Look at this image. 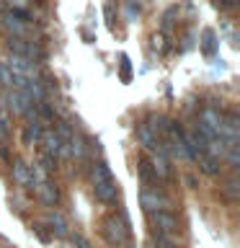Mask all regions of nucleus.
<instances>
[{"mask_svg": "<svg viewBox=\"0 0 240 248\" xmlns=\"http://www.w3.org/2000/svg\"><path fill=\"white\" fill-rule=\"evenodd\" d=\"M104 235L108 243H114V246H124L129 240V220H127V215L119 212V215H111V217H106L104 220Z\"/></svg>", "mask_w": 240, "mask_h": 248, "instance_id": "1", "label": "nucleus"}, {"mask_svg": "<svg viewBox=\"0 0 240 248\" xmlns=\"http://www.w3.org/2000/svg\"><path fill=\"white\" fill-rule=\"evenodd\" d=\"M0 26L8 36L15 39H26L29 34V13L26 11H5L0 16Z\"/></svg>", "mask_w": 240, "mask_h": 248, "instance_id": "2", "label": "nucleus"}, {"mask_svg": "<svg viewBox=\"0 0 240 248\" xmlns=\"http://www.w3.org/2000/svg\"><path fill=\"white\" fill-rule=\"evenodd\" d=\"M139 202H142V209H145L147 215L163 212V209H168V207H170L168 197H163L158 189H142V194H139Z\"/></svg>", "mask_w": 240, "mask_h": 248, "instance_id": "3", "label": "nucleus"}, {"mask_svg": "<svg viewBox=\"0 0 240 248\" xmlns=\"http://www.w3.org/2000/svg\"><path fill=\"white\" fill-rule=\"evenodd\" d=\"M152 170H155V178H170L173 168H170V155H168V142H158V150L152 155Z\"/></svg>", "mask_w": 240, "mask_h": 248, "instance_id": "4", "label": "nucleus"}, {"mask_svg": "<svg viewBox=\"0 0 240 248\" xmlns=\"http://www.w3.org/2000/svg\"><path fill=\"white\" fill-rule=\"evenodd\" d=\"M42 147H44V155H52V158H67V153H65V142L54 135V129H46L42 132Z\"/></svg>", "mask_w": 240, "mask_h": 248, "instance_id": "5", "label": "nucleus"}, {"mask_svg": "<svg viewBox=\"0 0 240 248\" xmlns=\"http://www.w3.org/2000/svg\"><path fill=\"white\" fill-rule=\"evenodd\" d=\"M93 194H96V199L101 204H114L119 199V186L114 184V178H108V181L93 184Z\"/></svg>", "mask_w": 240, "mask_h": 248, "instance_id": "6", "label": "nucleus"}, {"mask_svg": "<svg viewBox=\"0 0 240 248\" xmlns=\"http://www.w3.org/2000/svg\"><path fill=\"white\" fill-rule=\"evenodd\" d=\"M31 106H34V101L26 96V91H15V88H11V93H8V108H11L13 114L23 116Z\"/></svg>", "mask_w": 240, "mask_h": 248, "instance_id": "7", "label": "nucleus"}, {"mask_svg": "<svg viewBox=\"0 0 240 248\" xmlns=\"http://www.w3.org/2000/svg\"><path fill=\"white\" fill-rule=\"evenodd\" d=\"M150 217H152V225L158 228V232H163V235H173L176 228H178V220L168 212V209H163V212H152Z\"/></svg>", "mask_w": 240, "mask_h": 248, "instance_id": "8", "label": "nucleus"}, {"mask_svg": "<svg viewBox=\"0 0 240 248\" xmlns=\"http://www.w3.org/2000/svg\"><path fill=\"white\" fill-rule=\"evenodd\" d=\"M36 197H39V202H42L44 207H57L60 191H57V186H54V184L42 181V184H36Z\"/></svg>", "mask_w": 240, "mask_h": 248, "instance_id": "9", "label": "nucleus"}, {"mask_svg": "<svg viewBox=\"0 0 240 248\" xmlns=\"http://www.w3.org/2000/svg\"><path fill=\"white\" fill-rule=\"evenodd\" d=\"M13 178H15V184L18 186H23V189H34V178H31V170H29V166L23 160H15L13 163Z\"/></svg>", "mask_w": 240, "mask_h": 248, "instance_id": "10", "label": "nucleus"}, {"mask_svg": "<svg viewBox=\"0 0 240 248\" xmlns=\"http://www.w3.org/2000/svg\"><path fill=\"white\" fill-rule=\"evenodd\" d=\"M137 142L142 145L145 150H150V153L158 150V135H155L147 124H139V127H137Z\"/></svg>", "mask_w": 240, "mask_h": 248, "instance_id": "11", "label": "nucleus"}, {"mask_svg": "<svg viewBox=\"0 0 240 248\" xmlns=\"http://www.w3.org/2000/svg\"><path fill=\"white\" fill-rule=\"evenodd\" d=\"M199 168H201V173H207V176H220V170H222V166H220V158H212V155H199Z\"/></svg>", "mask_w": 240, "mask_h": 248, "instance_id": "12", "label": "nucleus"}, {"mask_svg": "<svg viewBox=\"0 0 240 248\" xmlns=\"http://www.w3.org/2000/svg\"><path fill=\"white\" fill-rule=\"evenodd\" d=\"M42 122H34V124H26V129H23V145H39V140H42Z\"/></svg>", "mask_w": 240, "mask_h": 248, "instance_id": "13", "label": "nucleus"}, {"mask_svg": "<svg viewBox=\"0 0 240 248\" xmlns=\"http://www.w3.org/2000/svg\"><path fill=\"white\" fill-rule=\"evenodd\" d=\"M49 225H52V232L57 238L67 235V220H65V215H62V212H52L49 215Z\"/></svg>", "mask_w": 240, "mask_h": 248, "instance_id": "14", "label": "nucleus"}, {"mask_svg": "<svg viewBox=\"0 0 240 248\" xmlns=\"http://www.w3.org/2000/svg\"><path fill=\"white\" fill-rule=\"evenodd\" d=\"M137 170H139V178H142L145 186H150V184L155 181V170H152V166H150V160H139Z\"/></svg>", "mask_w": 240, "mask_h": 248, "instance_id": "15", "label": "nucleus"}, {"mask_svg": "<svg viewBox=\"0 0 240 248\" xmlns=\"http://www.w3.org/2000/svg\"><path fill=\"white\" fill-rule=\"evenodd\" d=\"M111 178V170H108L106 163H96L93 166V184H101V181H108Z\"/></svg>", "mask_w": 240, "mask_h": 248, "instance_id": "16", "label": "nucleus"}, {"mask_svg": "<svg viewBox=\"0 0 240 248\" xmlns=\"http://www.w3.org/2000/svg\"><path fill=\"white\" fill-rule=\"evenodd\" d=\"M73 124H67V122H57V127H54V135H57L62 142H67L70 137H73Z\"/></svg>", "mask_w": 240, "mask_h": 248, "instance_id": "17", "label": "nucleus"}, {"mask_svg": "<svg viewBox=\"0 0 240 248\" xmlns=\"http://www.w3.org/2000/svg\"><path fill=\"white\" fill-rule=\"evenodd\" d=\"M225 194H227L230 199H238L240 197V181H238V176H232L227 184H225Z\"/></svg>", "mask_w": 240, "mask_h": 248, "instance_id": "18", "label": "nucleus"}, {"mask_svg": "<svg viewBox=\"0 0 240 248\" xmlns=\"http://www.w3.org/2000/svg\"><path fill=\"white\" fill-rule=\"evenodd\" d=\"M0 85H3V88H11V85H13V75H11V70H8L5 60L0 62Z\"/></svg>", "mask_w": 240, "mask_h": 248, "instance_id": "19", "label": "nucleus"}, {"mask_svg": "<svg viewBox=\"0 0 240 248\" xmlns=\"http://www.w3.org/2000/svg\"><path fill=\"white\" fill-rule=\"evenodd\" d=\"M8 49H11L13 54H21V57H23V52H26V42H23V39H15V36H8Z\"/></svg>", "mask_w": 240, "mask_h": 248, "instance_id": "20", "label": "nucleus"}, {"mask_svg": "<svg viewBox=\"0 0 240 248\" xmlns=\"http://www.w3.org/2000/svg\"><path fill=\"white\" fill-rule=\"evenodd\" d=\"M155 246H158V248H178V246L173 243V238H170V235H163V232H158V235H155Z\"/></svg>", "mask_w": 240, "mask_h": 248, "instance_id": "21", "label": "nucleus"}, {"mask_svg": "<svg viewBox=\"0 0 240 248\" xmlns=\"http://www.w3.org/2000/svg\"><path fill=\"white\" fill-rule=\"evenodd\" d=\"M121 80H124V83L132 80V65H129V57H127V54L121 57Z\"/></svg>", "mask_w": 240, "mask_h": 248, "instance_id": "22", "label": "nucleus"}, {"mask_svg": "<svg viewBox=\"0 0 240 248\" xmlns=\"http://www.w3.org/2000/svg\"><path fill=\"white\" fill-rule=\"evenodd\" d=\"M204 49L209 54L214 52V34H212V31H204Z\"/></svg>", "mask_w": 240, "mask_h": 248, "instance_id": "23", "label": "nucleus"}, {"mask_svg": "<svg viewBox=\"0 0 240 248\" xmlns=\"http://www.w3.org/2000/svg\"><path fill=\"white\" fill-rule=\"evenodd\" d=\"M34 232H36V235L44 240V243H49V238H52V235H49V232L44 230V225H34Z\"/></svg>", "mask_w": 240, "mask_h": 248, "instance_id": "24", "label": "nucleus"}, {"mask_svg": "<svg viewBox=\"0 0 240 248\" xmlns=\"http://www.w3.org/2000/svg\"><path fill=\"white\" fill-rule=\"evenodd\" d=\"M70 240H73V246H75V248H90V243H88V240H85L83 235H73Z\"/></svg>", "mask_w": 240, "mask_h": 248, "instance_id": "25", "label": "nucleus"}, {"mask_svg": "<svg viewBox=\"0 0 240 248\" xmlns=\"http://www.w3.org/2000/svg\"><path fill=\"white\" fill-rule=\"evenodd\" d=\"M8 5L13 8V11H26V5H29V0H8Z\"/></svg>", "mask_w": 240, "mask_h": 248, "instance_id": "26", "label": "nucleus"}, {"mask_svg": "<svg viewBox=\"0 0 240 248\" xmlns=\"http://www.w3.org/2000/svg\"><path fill=\"white\" fill-rule=\"evenodd\" d=\"M0 140H8V122L0 116Z\"/></svg>", "mask_w": 240, "mask_h": 248, "instance_id": "27", "label": "nucleus"}, {"mask_svg": "<svg viewBox=\"0 0 240 248\" xmlns=\"http://www.w3.org/2000/svg\"><path fill=\"white\" fill-rule=\"evenodd\" d=\"M186 184H189L191 189H194V186H196V178H194V176H186Z\"/></svg>", "mask_w": 240, "mask_h": 248, "instance_id": "28", "label": "nucleus"}, {"mask_svg": "<svg viewBox=\"0 0 240 248\" xmlns=\"http://www.w3.org/2000/svg\"><path fill=\"white\" fill-rule=\"evenodd\" d=\"M0 13H5V0H0Z\"/></svg>", "mask_w": 240, "mask_h": 248, "instance_id": "29", "label": "nucleus"}, {"mask_svg": "<svg viewBox=\"0 0 240 248\" xmlns=\"http://www.w3.org/2000/svg\"><path fill=\"white\" fill-rule=\"evenodd\" d=\"M29 3H44V0H29Z\"/></svg>", "mask_w": 240, "mask_h": 248, "instance_id": "30", "label": "nucleus"}, {"mask_svg": "<svg viewBox=\"0 0 240 248\" xmlns=\"http://www.w3.org/2000/svg\"><path fill=\"white\" fill-rule=\"evenodd\" d=\"M230 3H238V0H230Z\"/></svg>", "mask_w": 240, "mask_h": 248, "instance_id": "31", "label": "nucleus"}]
</instances>
